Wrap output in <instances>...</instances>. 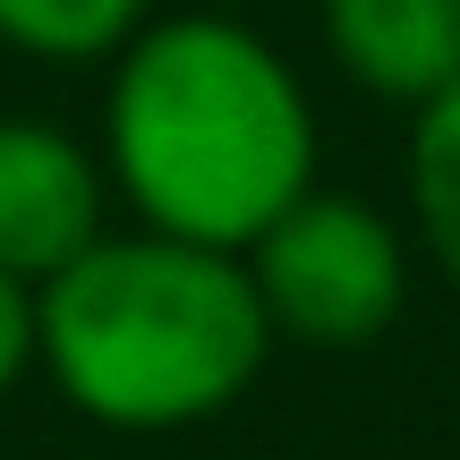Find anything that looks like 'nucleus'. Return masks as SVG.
Returning <instances> with one entry per match:
<instances>
[{
    "mask_svg": "<svg viewBox=\"0 0 460 460\" xmlns=\"http://www.w3.org/2000/svg\"><path fill=\"white\" fill-rule=\"evenodd\" d=\"M102 171L146 230L247 247L315 188V102L281 43L239 17H146L111 51Z\"/></svg>",
    "mask_w": 460,
    "mask_h": 460,
    "instance_id": "obj_1",
    "label": "nucleus"
},
{
    "mask_svg": "<svg viewBox=\"0 0 460 460\" xmlns=\"http://www.w3.org/2000/svg\"><path fill=\"white\" fill-rule=\"evenodd\" d=\"M273 358V324L239 247L171 230H102L34 281V367L111 435H180L222 418Z\"/></svg>",
    "mask_w": 460,
    "mask_h": 460,
    "instance_id": "obj_2",
    "label": "nucleus"
},
{
    "mask_svg": "<svg viewBox=\"0 0 460 460\" xmlns=\"http://www.w3.org/2000/svg\"><path fill=\"white\" fill-rule=\"evenodd\" d=\"M239 256H247V281L264 298L273 341L367 349L410 307V247H401V230L367 197H341V188H307L298 205H281Z\"/></svg>",
    "mask_w": 460,
    "mask_h": 460,
    "instance_id": "obj_3",
    "label": "nucleus"
},
{
    "mask_svg": "<svg viewBox=\"0 0 460 460\" xmlns=\"http://www.w3.org/2000/svg\"><path fill=\"white\" fill-rule=\"evenodd\" d=\"M111 214V171L85 137H68L60 119H0V273L51 281L68 256L102 239Z\"/></svg>",
    "mask_w": 460,
    "mask_h": 460,
    "instance_id": "obj_4",
    "label": "nucleus"
},
{
    "mask_svg": "<svg viewBox=\"0 0 460 460\" xmlns=\"http://www.w3.org/2000/svg\"><path fill=\"white\" fill-rule=\"evenodd\" d=\"M324 51L358 94L418 111L460 77V0H324Z\"/></svg>",
    "mask_w": 460,
    "mask_h": 460,
    "instance_id": "obj_5",
    "label": "nucleus"
},
{
    "mask_svg": "<svg viewBox=\"0 0 460 460\" xmlns=\"http://www.w3.org/2000/svg\"><path fill=\"white\" fill-rule=\"evenodd\" d=\"M410 214H418L427 256L460 290V77L435 85L410 119Z\"/></svg>",
    "mask_w": 460,
    "mask_h": 460,
    "instance_id": "obj_6",
    "label": "nucleus"
},
{
    "mask_svg": "<svg viewBox=\"0 0 460 460\" xmlns=\"http://www.w3.org/2000/svg\"><path fill=\"white\" fill-rule=\"evenodd\" d=\"M154 0H0V43L26 60H111Z\"/></svg>",
    "mask_w": 460,
    "mask_h": 460,
    "instance_id": "obj_7",
    "label": "nucleus"
},
{
    "mask_svg": "<svg viewBox=\"0 0 460 460\" xmlns=\"http://www.w3.org/2000/svg\"><path fill=\"white\" fill-rule=\"evenodd\" d=\"M26 367H34V290L17 273H0V401L17 393Z\"/></svg>",
    "mask_w": 460,
    "mask_h": 460,
    "instance_id": "obj_8",
    "label": "nucleus"
}]
</instances>
